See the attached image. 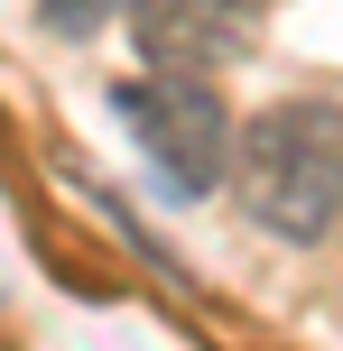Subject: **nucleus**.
<instances>
[{"instance_id":"nucleus-4","label":"nucleus","mask_w":343,"mask_h":351,"mask_svg":"<svg viewBox=\"0 0 343 351\" xmlns=\"http://www.w3.org/2000/svg\"><path fill=\"white\" fill-rule=\"evenodd\" d=\"M111 10H130V0H37V19H47L56 37H93Z\"/></svg>"},{"instance_id":"nucleus-3","label":"nucleus","mask_w":343,"mask_h":351,"mask_svg":"<svg viewBox=\"0 0 343 351\" xmlns=\"http://www.w3.org/2000/svg\"><path fill=\"white\" fill-rule=\"evenodd\" d=\"M269 0H130V37H140L148 65H177V74H214L232 56H251Z\"/></svg>"},{"instance_id":"nucleus-2","label":"nucleus","mask_w":343,"mask_h":351,"mask_svg":"<svg viewBox=\"0 0 343 351\" xmlns=\"http://www.w3.org/2000/svg\"><path fill=\"white\" fill-rule=\"evenodd\" d=\"M130 121V139H140L148 176L167 185V204H204V194L232 176V121H223L214 84L204 74H177V65H148L140 84L111 93Z\"/></svg>"},{"instance_id":"nucleus-1","label":"nucleus","mask_w":343,"mask_h":351,"mask_svg":"<svg viewBox=\"0 0 343 351\" xmlns=\"http://www.w3.org/2000/svg\"><path fill=\"white\" fill-rule=\"evenodd\" d=\"M232 204L251 231L288 250H316L343 222V102H269L232 139Z\"/></svg>"}]
</instances>
